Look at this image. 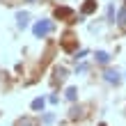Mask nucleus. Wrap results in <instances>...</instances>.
I'll list each match as a JSON object with an SVG mask.
<instances>
[{"label":"nucleus","instance_id":"obj_4","mask_svg":"<svg viewBox=\"0 0 126 126\" xmlns=\"http://www.w3.org/2000/svg\"><path fill=\"white\" fill-rule=\"evenodd\" d=\"M106 80H108V83H119V73L110 69V71H106Z\"/></svg>","mask_w":126,"mask_h":126},{"label":"nucleus","instance_id":"obj_6","mask_svg":"<svg viewBox=\"0 0 126 126\" xmlns=\"http://www.w3.org/2000/svg\"><path fill=\"white\" fill-rule=\"evenodd\" d=\"M96 9V2H94V0H87V2L83 5V14H92Z\"/></svg>","mask_w":126,"mask_h":126},{"label":"nucleus","instance_id":"obj_7","mask_svg":"<svg viewBox=\"0 0 126 126\" xmlns=\"http://www.w3.org/2000/svg\"><path fill=\"white\" fill-rule=\"evenodd\" d=\"M16 126H37V122L30 119V117H23V119H18V122H16Z\"/></svg>","mask_w":126,"mask_h":126},{"label":"nucleus","instance_id":"obj_1","mask_svg":"<svg viewBox=\"0 0 126 126\" xmlns=\"http://www.w3.org/2000/svg\"><path fill=\"white\" fill-rule=\"evenodd\" d=\"M50 30H53V23H50V21H39V23H34V28H32L34 37H46Z\"/></svg>","mask_w":126,"mask_h":126},{"label":"nucleus","instance_id":"obj_8","mask_svg":"<svg viewBox=\"0 0 126 126\" xmlns=\"http://www.w3.org/2000/svg\"><path fill=\"white\" fill-rule=\"evenodd\" d=\"M96 60H99L101 64H108V62H110V55L103 53V50H99V53H96Z\"/></svg>","mask_w":126,"mask_h":126},{"label":"nucleus","instance_id":"obj_2","mask_svg":"<svg viewBox=\"0 0 126 126\" xmlns=\"http://www.w3.org/2000/svg\"><path fill=\"white\" fill-rule=\"evenodd\" d=\"M55 16L57 18H69V16H73V12L69 9V7H57V9H55Z\"/></svg>","mask_w":126,"mask_h":126},{"label":"nucleus","instance_id":"obj_10","mask_svg":"<svg viewBox=\"0 0 126 126\" xmlns=\"http://www.w3.org/2000/svg\"><path fill=\"white\" fill-rule=\"evenodd\" d=\"M32 110H44V99H34L32 101Z\"/></svg>","mask_w":126,"mask_h":126},{"label":"nucleus","instance_id":"obj_11","mask_svg":"<svg viewBox=\"0 0 126 126\" xmlns=\"http://www.w3.org/2000/svg\"><path fill=\"white\" fill-rule=\"evenodd\" d=\"M66 99H69V101L76 99V87H69V90H66Z\"/></svg>","mask_w":126,"mask_h":126},{"label":"nucleus","instance_id":"obj_9","mask_svg":"<svg viewBox=\"0 0 126 126\" xmlns=\"http://www.w3.org/2000/svg\"><path fill=\"white\" fill-rule=\"evenodd\" d=\"M117 23H119V25H126V7L119 12V16H117Z\"/></svg>","mask_w":126,"mask_h":126},{"label":"nucleus","instance_id":"obj_3","mask_svg":"<svg viewBox=\"0 0 126 126\" xmlns=\"http://www.w3.org/2000/svg\"><path fill=\"white\" fill-rule=\"evenodd\" d=\"M62 48H64V50H73V48H76L73 34H66V37H64V41H62Z\"/></svg>","mask_w":126,"mask_h":126},{"label":"nucleus","instance_id":"obj_5","mask_svg":"<svg viewBox=\"0 0 126 126\" xmlns=\"http://www.w3.org/2000/svg\"><path fill=\"white\" fill-rule=\"evenodd\" d=\"M28 18H30V16H28L25 12H18V14H16V21H18V25H21V28H25V25H28Z\"/></svg>","mask_w":126,"mask_h":126}]
</instances>
